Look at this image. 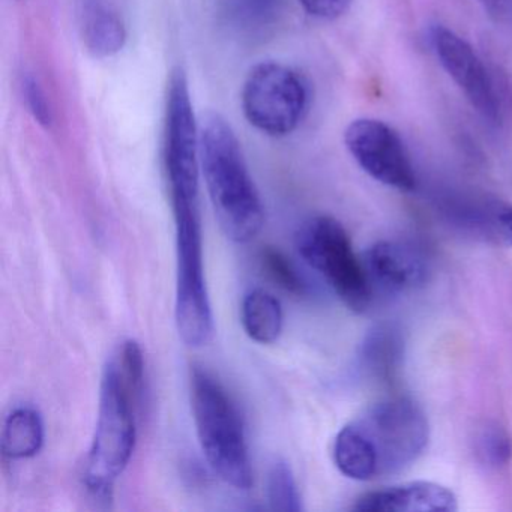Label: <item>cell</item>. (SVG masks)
I'll list each match as a JSON object with an SVG mask.
<instances>
[{"mask_svg": "<svg viewBox=\"0 0 512 512\" xmlns=\"http://www.w3.org/2000/svg\"><path fill=\"white\" fill-rule=\"evenodd\" d=\"M266 499L274 511L298 512L302 509L298 484L292 469L284 460L275 461L269 469L266 478Z\"/></svg>", "mask_w": 512, "mask_h": 512, "instance_id": "ac0fdd59", "label": "cell"}, {"mask_svg": "<svg viewBox=\"0 0 512 512\" xmlns=\"http://www.w3.org/2000/svg\"><path fill=\"white\" fill-rule=\"evenodd\" d=\"M308 106L307 80L280 62H262L245 79L242 88L245 118L268 136H289L304 121Z\"/></svg>", "mask_w": 512, "mask_h": 512, "instance_id": "52a82bcc", "label": "cell"}, {"mask_svg": "<svg viewBox=\"0 0 512 512\" xmlns=\"http://www.w3.org/2000/svg\"><path fill=\"white\" fill-rule=\"evenodd\" d=\"M137 394L122 376L115 358L107 362L100 385V407L91 449L83 467V485L94 499H113L137 442Z\"/></svg>", "mask_w": 512, "mask_h": 512, "instance_id": "7a4b0ae2", "label": "cell"}, {"mask_svg": "<svg viewBox=\"0 0 512 512\" xmlns=\"http://www.w3.org/2000/svg\"><path fill=\"white\" fill-rule=\"evenodd\" d=\"M287 0H218L221 13L242 32L266 31L278 22Z\"/></svg>", "mask_w": 512, "mask_h": 512, "instance_id": "e0dca14e", "label": "cell"}, {"mask_svg": "<svg viewBox=\"0 0 512 512\" xmlns=\"http://www.w3.org/2000/svg\"><path fill=\"white\" fill-rule=\"evenodd\" d=\"M190 391L197 437L209 466L236 490H250L253 467L235 401L220 380L202 367L191 371Z\"/></svg>", "mask_w": 512, "mask_h": 512, "instance_id": "3957f363", "label": "cell"}, {"mask_svg": "<svg viewBox=\"0 0 512 512\" xmlns=\"http://www.w3.org/2000/svg\"><path fill=\"white\" fill-rule=\"evenodd\" d=\"M344 145L374 181L395 190H415L412 160L403 139L391 125L379 119H356L344 131Z\"/></svg>", "mask_w": 512, "mask_h": 512, "instance_id": "ba28073f", "label": "cell"}, {"mask_svg": "<svg viewBox=\"0 0 512 512\" xmlns=\"http://www.w3.org/2000/svg\"><path fill=\"white\" fill-rule=\"evenodd\" d=\"M46 437L43 416L32 407H19L7 416L2 428V454L10 460H26L41 451Z\"/></svg>", "mask_w": 512, "mask_h": 512, "instance_id": "5bb4252c", "label": "cell"}, {"mask_svg": "<svg viewBox=\"0 0 512 512\" xmlns=\"http://www.w3.org/2000/svg\"><path fill=\"white\" fill-rule=\"evenodd\" d=\"M430 37L439 64L461 89L470 106L488 124H500L502 110L499 97L478 53L460 35L445 26H434Z\"/></svg>", "mask_w": 512, "mask_h": 512, "instance_id": "9c48e42d", "label": "cell"}, {"mask_svg": "<svg viewBox=\"0 0 512 512\" xmlns=\"http://www.w3.org/2000/svg\"><path fill=\"white\" fill-rule=\"evenodd\" d=\"M404 338L394 323H380L365 335L361 344V365L365 373L380 382H389L400 370Z\"/></svg>", "mask_w": 512, "mask_h": 512, "instance_id": "4fadbf2b", "label": "cell"}, {"mask_svg": "<svg viewBox=\"0 0 512 512\" xmlns=\"http://www.w3.org/2000/svg\"><path fill=\"white\" fill-rule=\"evenodd\" d=\"M487 13L499 22H512V0H479Z\"/></svg>", "mask_w": 512, "mask_h": 512, "instance_id": "cb8c5ba5", "label": "cell"}, {"mask_svg": "<svg viewBox=\"0 0 512 512\" xmlns=\"http://www.w3.org/2000/svg\"><path fill=\"white\" fill-rule=\"evenodd\" d=\"M23 97L35 121L43 127H50L53 122L52 107L43 86L34 76H26L23 80Z\"/></svg>", "mask_w": 512, "mask_h": 512, "instance_id": "44dd1931", "label": "cell"}, {"mask_svg": "<svg viewBox=\"0 0 512 512\" xmlns=\"http://www.w3.org/2000/svg\"><path fill=\"white\" fill-rule=\"evenodd\" d=\"M491 215H493L494 224L502 233L503 238L512 245V206L496 203L491 209Z\"/></svg>", "mask_w": 512, "mask_h": 512, "instance_id": "603a6c76", "label": "cell"}, {"mask_svg": "<svg viewBox=\"0 0 512 512\" xmlns=\"http://www.w3.org/2000/svg\"><path fill=\"white\" fill-rule=\"evenodd\" d=\"M82 34L86 49L95 58H110L124 49L127 26L113 8L101 0H86Z\"/></svg>", "mask_w": 512, "mask_h": 512, "instance_id": "7c38bea8", "label": "cell"}, {"mask_svg": "<svg viewBox=\"0 0 512 512\" xmlns=\"http://www.w3.org/2000/svg\"><path fill=\"white\" fill-rule=\"evenodd\" d=\"M241 319L245 334L256 343H275L283 331V307L266 290L254 289L245 295Z\"/></svg>", "mask_w": 512, "mask_h": 512, "instance_id": "9a60e30c", "label": "cell"}, {"mask_svg": "<svg viewBox=\"0 0 512 512\" xmlns=\"http://www.w3.org/2000/svg\"><path fill=\"white\" fill-rule=\"evenodd\" d=\"M200 163L224 235L238 244L253 241L265 226V208L241 143L218 113H209L200 125Z\"/></svg>", "mask_w": 512, "mask_h": 512, "instance_id": "6da1fadb", "label": "cell"}, {"mask_svg": "<svg viewBox=\"0 0 512 512\" xmlns=\"http://www.w3.org/2000/svg\"><path fill=\"white\" fill-rule=\"evenodd\" d=\"M334 461L341 473L355 481L377 478L373 457L364 437L353 422L341 428L335 437Z\"/></svg>", "mask_w": 512, "mask_h": 512, "instance_id": "2e32d148", "label": "cell"}, {"mask_svg": "<svg viewBox=\"0 0 512 512\" xmlns=\"http://www.w3.org/2000/svg\"><path fill=\"white\" fill-rule=\"evenodd\" d=\"M176 232L175 319L187 346L202 347L214 335V314L203 265L200 199L173 200Z\"/></svg>", "mask_w": 512, "mask_h": 512, "instance_id": "277c9868", "label": "cell"}, {"mask_svg": "<svg viewBox=\"0 0 512 512\" xmlns=\"http://www.w3.org/2000/svg\"><path fill=\"white\" fill-rule=\"evenodd\" d=\"M308 16L319 20H337L349 11L353 0H298Z\"/></svg>", "mask_w": 512, "mask_h": 512, "instance_id": "7402d4cb", "label": "cell"}, {"mask_svg": "<svg viewBox=\"0 0 512 512\" xmlns=\"http://www.w3.org/2000/svg\"><path fill=\"white\" fill-rule=\"evenodd\" d=\"M353 424L367 443L377 478L394 475L415 463L430 439L427 415L407 397L379 401Z\"/></svg>", "mask_w": 512, "mask_h": 512, "instance_id": "8992f818", "label": "cell"}, {"mask_svg": "<svg viewBox=\"0 0 512 512\" xmlns=\"http://www.w3.org/2000/svg\"><path fill=\"white\" fill-rule=\"evenodd\" d=\"M479 454L493 467L505 466L512 457V440L499 425H488L478 439Z\"/></svg>", "mask_w": 512, "mask_h": 512, "instance_id": "ffe728a7", "label": "cell"}, {"mask_svg": "<svg viewBox=\"0 0 512 512\" xmlns=\"http://www.w3.org/2000/svg\"><path fill=\"white\" fill-rule=\"evenodd\" d=\"M362 262L371 286L376 284L386 292H407L427 281V260L415 247L404 242H376L365 251Z\"/></svg>", "mask_w": 512, "mask_h": 512, "instance_id": "30bf717a", "label": "cell"}, {"mask_svg": "<svg viewBox=\"0 0 512 512\" xmlns=\"http://www.w3.org/2000/svg\"><path fill=\"white\" fill-rule=\"evenodd\" d=\"M260 263L266 275L284 292L295 296H302L307 292V284L298 269L277 248H263L260 253Z\"/></svg>", "mask_w": 512, "mask_h": 512, "instance_id": "d6986e66", "label": "cell"}, {"mask_svg": "<svg viewBox=\"0 0 512 512\" xmlns=\"http://www.w3.org/2000/svg\"><path fill=\"white\" fill-rule=\"evenodd\" d=\"M457 496L436 482L418 481L371 491L356 500L359 512H454Z\"/></svg>", "mask_w": 512, "mask_h": 512, "instance_id": "8fae6325", "label": "cell"}, {"mask_svg": "<svg viewBox=\"0 0 512 512\" xmlns=\"http://www.w3.org/2000/svg\"><path fill=\"white\" fill-rule=\"evenodd\" d=\"M296 248L349 310H368L373 286L341 223L328 215L311 218L299 229Z\"/></svg>", "mask_w": 512, "mask_h": 512, "instance_id": "5b68a950", "label": "cell"}]
</instances>
